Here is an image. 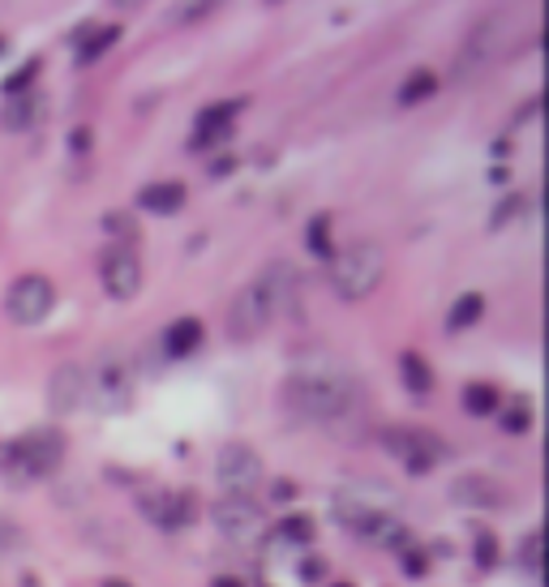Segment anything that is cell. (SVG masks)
Returning a JSON list of instances; mask_svg holds the SVG:
<instances>
[{
	"mask_svg": "<svg viewBox=\"0 0 549 587\" xmlns=\"http://www.w3.org/2000/svg\"><path fill=\"white\" fill-rule=\"evenodd\" d=\"M211 172H215V176H227V172H232V159H215V167H211Z\"/></svg>",
	"mask_w": 549,
	"mask_h": 587,
	"instance_id": "obj_36",
	"label": "cell"
},
{
	"mask_svg": "<svg viewBox=\"0 0 549 587\" xmlns=\"http://www.w3.org/2000/svg\"><path fill=\"white\" fill-rule=\"evenodd\" d=\"M481 313H485V296L481 292H464L451 305V313H447V330L477 327V322H481Z\"/></svg>",
	"mask_w": 549,
	"mask_h": 587,
	"instance_id": "obj_22",
	"label": "cell"
},
{
	"mask_svg": "<svg viewBox=\"0 0 549 587\" xmlns=\"http://www.w3.org/2000/svg\"><path fill=\"white\" fill-rule=\"evenodd\" d=\"M284 399H288L292 412H301L309 421H339L356 408L360 387H356V373L339 357L309 352L292 364Z\"/></svg>",
	"mask_w": 549,
	"mask_h": 587,
	"instance_id": "obj_1",
	"label": "cell"
},
{
	"mask_svg": "<svg viewBox=\"0 0 549 587\" xmlns=\"http://www.w3.org/2000/svg\"><path fill=\"white\" fill-rule=\"evenodd\" d=\"M43 116V95L39 91H22V95H9L4 107H0V125L13 133L31 130L34 121Z\"/></svg>",
	"mask_w": 549,
	"mask_h": 587,
	"instance_id": "obj_16",
	"label": "cell"
},
{
	"mask_svg": "<svg viewBox=\"0 0 549 587\" xmlns=\"http://www.w3.org/2000/svg\"><path fill=\"white\" fill-rule=\"evenodd\" d=\"M87 391H95L99 412H130L133 364L125 360V352H103L95 364V378L87 382Z\"/></svg>",
	"mask_w": 549,
	"mask_h": 587,
	"instance_id": "obj_6",
	"label": "cell"
},
{
	"mask_svg": "<svg viewBox=\"0 0 549 587\" xmlns=\"http://www.w3.org/2000/svg\"><path fill=\"white\" fill-rule=\"evenodd\" d=\"M429 95H438V78H434L429 69H417V73H413V78H408V82L399 86V103H404V107H413V103H425Z\"/></svg>",
	"mask_w": 549,
	"mask_h": 587,
	"instance_id": "obj_23",
	"label": "cell"
},
{
	"mask_svg": "<svg viewBox=\"0 0 549 587\" xmlns=\"http://www.w3.org/2000/svg\"><path fill=\"white\" fill-rule=\"evenodd\" d=\"M103 228H112L116 236H133V224L125 215H103Z\"/></svg>",
	"mask_w": 549,
	"mask_h": 587,
	"instance_id": "obj_34",
	"label": "cell"
},
{
	"mask_svg": "<svg viewBox=\"0 0 549 587\" xmlns=\"http://www.w3.org/2000/svg\"><path fill=\"white\" fill-rule=\"evenodd\" d=\"M455 506H464V511H507L511 506V490L502 485V481H494V476H485V472H464V476H455L451 485H447Z\"/></svg>",
	"mask_w": 549,
	"mask_h": 587,
	"instance_id": "obj_12",
	"label": "cell"
},
{
	"mask_svg": "<svg viewBox=\"0 0 549 587\" xmlns=\"http://www.w3.org/2000/svg\"><path fill=\"white\" fill-rule=\"evenodd\" d=\"M245 112V99H224V103H211V107H202L194 121V137H190V146L202 151V146H215V142H224L227 133H232V121Z\"/></svg>",
	"mask_w": 549,
	"mask_h": 587,
	"instance_id": "obj_15",
	"label": "cell"
},
{
	"mask_svg": "<svg viewBox=\"0 0 549 587\" xmlns=\"http://www.w3.org/2000/svg\"><path fill=\"white\" fill-rule=\"evenodd\" d=\"M87 403V369L82 364H57L48 378V408L57 416H73Z\"/></svg>",
	"mask_w": 549,
	"mask_h": 587,
	"instance_id": "obj_14",
	"label": "cell"
},
{
	"mask_svg": "<svg viewBox=\"0 0 549 587\" xmlns=\"http://www.w3.org/2000/svg\"><path fill=\"white\" fill-rule=\"evenodd\" d=\"M275 536L288 540V545H309L314 540V519L309 515H284L275 523Z\"/></svg>",
	"mask_w": 549,
	"mask_h": 587,
	"instance_id": "obj_24",
	"label": "cell"
},
{
	"mask_svg": "<svg viewBox=\"0 0 549 587\" xmlns=\"http://www.w3.org/2000/svg\"><path fill=\"white\" fill-rule=\"evenodd\" d=\"M323 575H326L323 557H309V562H301V579H305V584H318Z\"/></svg>",
	"mask_w": 549,
	"mask_h": 587,
	"instance_id": "obj_32",
	"label": "cell"
},
{
	"mask_svg": "<svg viewBox=\"0 0 549 587\" xmlns=\"http://www.w3.org/2000/svg\"><path fill=\"white\" fill-rule=\"evenodd\" d=\"M215 587H245L241 579H215Z\"/></svg>",
	"mask_w": 549,
	"mask_h": 587,
	"instance_id": "obj_37",
	"label": "cell"
},
{
	"mask_svg": "<svg viewBox=\"0 0 549 587\" xmlns=\"http://www.w3.org/2000/svg\"><path fill=\"white\" fill-rule=\"evenodd\" d=\"M335 587H353V584H335Z\"/></svg>",
	"mask_w": 549,
	"mask_h": 587,
	"instance_id": "obj_40",
	"label": "cell"
},
{
	"mask_svg": "<svg viewBox=\"0 0 549 587\" xmlns=\"http://www.w3.org/2000/svg\"><path fill=\"white\" fill-rule=\"evenodd\" d=\"M103 587H125V584H103Z\"/></svg>",
	"mask_w": 549,
	"mask_h": 587,
	"instance_id": "obj_38",
	"label": "cell"
},
{
	"mask_svg": "<svg viewBox=\"0 0 549 587\" xmlns=\"http://www.w3.org/2000/svg\"><path fill=\"white\" fill-rule=\"evenodd\" d=\"M399 378H404V387L413 394L434 391V369H429L425 357H417V352H404V357H399Z\"/></svg>",
	"mask_w": 549,
	"mask_h": 587,
	"instance_id": "obj_20",
	"label": "cell"
},
{
	"mask_svg": "<svg viewBox=\"0 0 549 587\" xmlns=\"http://www.w3.org/2000/svg\"><path fill=\"white\" fill-rule=\"evenodd\" d=\"M472 557H477V566H481V570H489V566L498 562V536H494V532H481V536H477V545H472Z\"/></svg>",
	"mask_w": 549,
	"mask_h": 587,
	"instance_id": "obj_30",
	"label": "cell"
},
{
	"mask_svg": "<svg viewBox=\"0 0 549 587\" xmlns=\"http://www.w3.org/2000/svg\"><path fill=\"white\" fill-rule=\"evenodd\" d=\"M52 305H57V288H52L48 275H22L4 292V313L18 327H39L52 313Z\"/></svg>",
	"mask_w": 549,
	"mask_h": 587,
	"instance_id": "obj_5",
	"label": "cell"
},
{
	"mask_svg": "<svg viewBox=\"0 0 549 587\" xmlns=\"http://www.w3.org/2000/svg\"><path fill=\"white\" fill-rule=\"evenodd\" d=\"M498 416H502V429L516 433V437L532 429V408H528V399H511L507 408H498Z\"/></svg>",
	"mask_w": 549,
	"mask_h": 587,
	"instance_id": "obj_26",
	"label": "cell"
},
{
	"mask_svg": "<svg viewBox=\"0 0 549 587\" xmlns=\"http://www.w3.org/2000/svg\"><path fill=\"white\" fill-rule=\"evenodd\" d=\"M519 215H523V197H519V194H507V197H502V202H498V210H494L489 228L502 231V228H507V224H511V219H519Z\"/></svg>",
	"mask_w": 549,
	"mask_h": 587,
	"instance_id": "obj_29",
	"label": "cell"
},
{
	"mask_svg": "<svg viewBox=\"0 0 549 587\" xmlns=\"http://www.w3.org/2000/svg\"><path fill=\"white\" fill-rule=\"evenodd\" d=\"M39 61H27V65L18 69V73H9L4 78V95H22V91H34V78H39Z\"/></svg>",
	"mask_w": 549,
	"mask_h": 587,
	"instance_id": "obj_28",
	"label": "cell"
},
{
	"mask_svg": "<svg viewBox=\"0 0 549 587\" xmlns=\"http://www.w3.org/2000/svg\"><path fill=\"white\" fill-rule=\"evenodd\" d=\"M215 476L224 485L227 497H250L262 485V459L254 446L245 442H227L220 459H215Z\"/></svg>",
	"mask_w": 549,
	"mask_h": 587,
	"instance_id": "obj_9",
	"label": "cell"
},
{
	"mask_svg": "<svg viewBox=\"0 0 549 587\" xmlns=\"http://www.w3.org/2000/svg\"><path fill=\"white\" fill-rule=\"evenodd\" d=\"M211 13V4H181V9H172L167 18L176 22V27H185V22H197V18H206Z\"/></svg>",
	"mask_w": 549,
	"mask_h": 587,
	"instance_id": "obj_31",
	"label": "cell"
},
{
	"mask_svg": "<svg viewBox=\"0 0 549 587\" xmlns=\"http://www.w3.org/2000/svg\"><path fill=\"white\" fill-rule=\"evenodd\" d=\"M138 206L151 210V215H176L185 206V185L181 181H155L138 194Z\"/></svg>",
	"mask_w": 549,
	"mask_h": 587,
	"instance_id": "obj_18",
	"label": "cell"
},
{
	"mask_svg": "<svg viewBox=\"0 0 549 587\" xmlns=\"http://www.w3.org/2000/svg\"><path fill=\"white\" fill-rule=\"evenodd\" d=\"M498 408H502V399L489 382H468L464 387V412L468 416H498Z\"/></svg>",
	"mask_w": 549,
	"mask_h": 587,
	"instance_id": "obj_21",
	"label": "cell"
},
{
	"mask_svg": "<svg viewBox=\"0 0 549 587\" xmlns=\"http://www.w3.org/2000/svg\"><path fill=\"white\" fill-rule=\"evenodd\" d=\"M404 566H408V575H413V579H425V566H429V562H425L420 549H404Z\"/></svg>",
	"mask_w": 549,
	"mask_h": 587,
	"instance_id": "obj_33",
	"label": "cell"
},
{
	"mask_svg": "<svg viewBox=\"0 0 549 587\" xmlns=\"http://www.w3.org/2000/svg\"><path fill=\"white\" fill-rule=\"evenodd\" d=\"M99 284H103V292L112 296V300H133V296L142 292V261H138V254H133L130 245L103 249V258H99Z\"/></svg>",
	"mask_w": 549,
	"mask_h": 587,
	"instance_id": "obj_10",
	"label": "cell"
},
{
	"mask_svg": "<svg viewBox=\"0 0 549 587\" xmlns=\"http://www.w3.org/2000/svg\"><path fill=\"white\" fill-rule=\"evenodd\" d=\"M387 275V254L374 240H356L331 258V288L339 300H365Z\"/></svg>",
	"mask_w": 549,
	"mask_h": 587,
	"instance_id": "obj_4",
	"label": "cell"
},
{
	"mask_svg": "<svg viewBox=\"0 0 549 587\" xmlns=\"http://www.w3.org/2000/svg\"><path fill=\"white\" fill-rule=\"evenodd\" d=\"M516 566H519V570H523V575H528V579H537V575H541V536H537V532L519 540Z\"/></svg>",
	"mask_w": 549,
	"mask_h": 587,
	"instance_id": "obj_27",
	"label": "cell"
},
{
	"mask_svg": "<svg viewBox=\"0 0 549 587\" xmlns=\"http://www.w3.org/2000/svg\"><path fill=\"white\" fill-rule=\"evenodd\" d=\"M116 39H121V27H116V22H108V27H99V22H87L82 31L73 34L78 61H82V65H95L99 56H103V52H108V48H112Z\"/></svg>",
	"mask_w": 549,
	"mask_h": 587,
	"instance_id": "obj_17",
	"label": "cell"
},
{
	"mask_svg": "<svg viewBox=\"0 0 549 587\" xmlns=\"http://www.w3.org/2000/svg\"><path fill=\"white\" fill-rule=\"evenodd\" d=\"M271 318H275V305H271V296L258 288V279L250 284V288H241V292L232 296V305H227V330L236 334V339H254L262 330L271 327Z\"/></svg>",
	"mask_w": 549,
	"mask_h": 587,
	"instance_id": "obj_11",
	"label": "cell"
},
{
	"mask_svg": "<svg viewBox=\"0 0 549 587\" xmlns=\"http://www.w3.org/2000/svg\"><path fill=\"white\" fill-rule=\"evenodd\" d=\"M87 146H91V133L78 130V133H73V151H87Z\"/></svg>",
	"mask_w": 549,
	"mask_h": 587,
	"instance_id": "obj_35",
	"label": "cell"
},
{
	"mask_svg": "<svg viewBox=\"0 0 549 587\" xmlns=\"http://www.w3.org/2000/svg\"><path fill=\"white\" fill-rule=\"evenodd\" d=\"M0 52H4V39H0Z\"/></svg>",
	"mask_w": 549,
	"mask_h": 587,
	"instance_id": "obj_39",
	"label": "cell"
},
{
	"mask_svg": "<svg viewBox=\"0 0 549 587\" xmlns=\"http://www.w3.org/2000/svg\"><path fill=\"white\" fill-rule=\"evenodd\" d=\"M202 322L197 318H181V322H172V327L163 330V352L176 360V357H190L197 352V343H202Z\"/></svg>",
	"mask_w": 549,
	"mask_h": 587,
	"instance_id": "obj_19",
	"label": "cell"
},
{
	"mask_svg": "<svg viewBox=\"0 0 549 587\" xmlns=\"http://www.w3.org/2000/svg\"><path fill=\"white\" fill-rule=\"evenodd\" d=\"M65 459V437L61 429H31L22 437H13L9 446H0V476L13 490H27L34 481H48Z\"/></svg>",
	"mask_w": 549,
	"mask_h": 587,
	"instance_id": "obj_2",
	"label": "cell"
},
{
	"mask_svg": "<svg viewBox=\"0 0 549 587\" xmlns=\"http://www.w3.org/2000/svg\"><path fill=\"white\" fill-rule=\"evenodd\" d=\"M211 523L232 545H258L266 536V515L262 506H254V497H220L211 506Z\"/></svg>",
	"mask_w": 549,
	"mask_h": 587,
	"instance_id": "obj_7",
	"label": "cell"
},
{
	"mask_svg": "<svg viewBox=\"0 0 549 587\" xmlns=\"http://www.w3.org/2000/svg\"><path fill=\"white\" fill-rule=\"evenodd\" d=\"M395 506H399V493L390 490L387 481H348V485H339L335 497H331L335 523L356 532V536H365L378 519L395 515Z\"/></svg>",
	"mask_w": 549,
	"mask_h": 587,
	"instance_id": "obj_3",
	"label": "cell"
},
{
	"mask_svg": "<svg viewBox=\"0 0 549 587\" xmlns=\"http://www.w3.org/2000/svg\"><path fill=\"white\" fill-rule=\"evenodd\" d=\"M305 249H309V254H318L323 261L335 258V249H331V219H326V215L309 219V228H305Z\"/></svg>",
	"mask_w": 549,
	"mask_h": 587,
	"instance_id": "obj_25",
	"label": "cell"
},
{
	"mask_svg": "<svg viewBox=\"0 0 549 587\" xmlns=\"http://www.w3.org/2000/svg\"><path fill=\"white\" fill-rule=\"evenodd\" d=\"M383 446H387L390 455L399 459L413 476H425L434 463L447 459V446H443L438 433H429V429H387V433H383Z\"/></svg>",
	"mask_w": 549,
	"mask_h": 587,
	"instance_id": "obj_8",
	"label": "cell"
},
{
	"mask_svg": "<svg viewBox=\"0 0 549 587\" xmlns=\"http://www.w3.org/2000/svg\"><path fill=\"white\" fill-rule=\"evenodd\" d=\"M142 515L160 532H181V527H190L197 519V502L190 493H146L142 497Z\"/></svg>",
	"mask_w": 549,
	"mask_h": 587,
	"instance_id": "obj_13",
	"label": "cell"
}]
</instances>
